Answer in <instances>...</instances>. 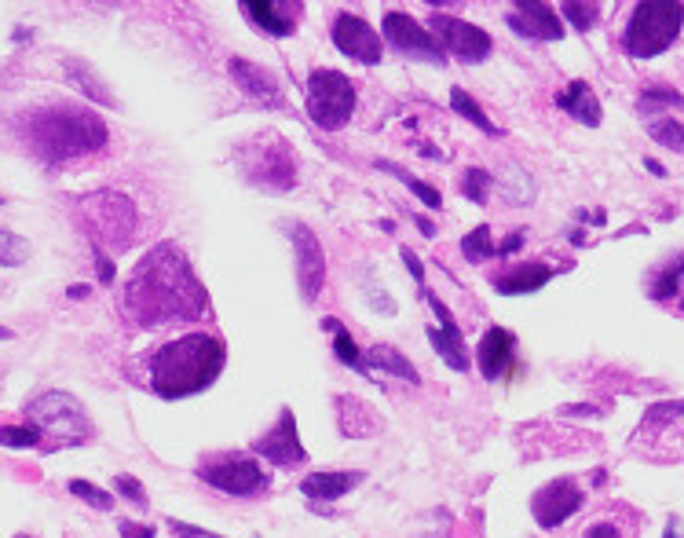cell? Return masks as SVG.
<instances>
[{"label":"cell","instance_id":"1","mask_svg":"<svg viewBox=\"0 0 684 538\" xmlns=\"http://www.w3.org/2000/svg\"><path fill=\"white\" fill-rule=\"evenodd\" d=\"M125 312L140 326L190 322L209 312V297L179 245L161 242L136 264L125 290Z\"/></svg>","mask_w":684,"mask_h":538},{"label":"cell","instance_id":"2","mask_svg":"<svg viewBox=\"0 0 684 538\" xmlns=\"http://www.w3.org/2000/svg\"><path fill=\"white\" fill-rule=\"evenodd\" d=\"M227 363V348L213 333H187L169 341L150 359V389L161 399H187L194 392H206Z\"/></svg>","mask_w":684,"mask_h":538},{"label":"cell","instance_id":"3","mask_svg":"<svg viewBox=\"0 0 684 538\" xmlns=\"http://www.w3.org/2000/svg\"><path fill=\"white\" fill-rule=\"evenodd\" d=\"M23 136L34 147V154L48 165L84 158L107 147V125L100 114L81 110V107H48L30 110L23 118Z\"/></svg>","mask_w":684,"mask_h":538},{"label":"cell","instance_id":"4","mask_svg":"<svg viewBox=\"0 0 684 538\" xmlns=\"http://www.w3.org/2000/svg\"><path fill=\"white\" fill-rule=\"evenodd\" d=\"M680 23H684V5H673V0H648V5L633 8L626 34H622V44L633 59H651L677 41Z\"/></svg>","mask_w":684,"mask_h":538},{"label":"cell","instance_id":"5","mask_svg":"<svg viewBox=\"0 0 684 538\" xmlns=\"http://www.w3.org/2000/svg\"><path fill=\"white\" fill-rule=\"evenodd\" d=\"M238 165H242L246 179H253V184L264 187V191H289L293 184H297V161H293V150L275 132H260V136L246 139L238 147Z\"/></svg>","mask_w":684,"mask_h":538},{"label":"cell","instance_id":"6","mask_svg":"<svg viewBox=\"0 0 684 538\" xmlns=\"http://www.w3.org/2000/svg\"><path fill=\"white\" fill-rule=\"evenodd\" d=\"M77 216L88 227V235L95 238V249L111 245V249H125L136 235V209L125 195L114 191H100L77 202Z\"/></svg>","mask_w":684,"mask_h":538},{"label":"cell","instance_id":"7","mask_svg":"<svg viewBox=\"0 0 684 538\" xmlns=\"http://www.w3.org/2000/svg\"><path fill=\"white\" fill-rule=\"evenodd\" d=\"M352 110H355L352 77H344L341 70H330V66L312 70V77H308V114H312V121L326 132H337L341 125H348Z\"/></svg>","mask_w":684,"mask_h":538},{"label":"cell","instance_id":"8","mask_svg":"<svg viewBox=\"0 0 684 538\" xmlns=\"http://www.w3.org/2000/svg\"><path fill=\"white\" fill-rule=\"evenodd\" d=\"M26 414H30V428L52 436L55 443H84L92 436V421L70 392H44L26 407Z\"/></svg>","mask_w":684,"mask_h":538},{"label":"cell","instance_id":"9","mask_svg":"<svg viewBox=\"0 0 684 538\" xmlns=\"http://www.w3.org/2000/svg\"><path fill=\"white\" fill-rule=\"evenodd\" d=\"M198 476L217 487V491H227V495H238V498H249L253 491H260L267 484L264 469L253 462V458H242V455H224V458H213L206 466H198Z\"/></svg>","mask_w":684,"mask_h":538},{"label":"cell","instance_id":"10","mask_svg":"<svg viewBox=\"0 0 684 538\" xmlns=\"http://www.w3.org/2000/svg\"><path fill=\"white\" fill-rule=\"evenodd\" d=\"M253 455L267 458L271 466L278 469H293V466H301L308 462V451H304V443L297 436V418H293V410H282L278 421L253 443Z\"/></svg>","mask_w":684,"mask_h":538},{"label":"cell","instance_id":"11","mask_svg":"<svg viewBox=\"0 0 684 538\" xmlns=\"http://www.w3.org/2000/svg\"><path fill=\"white\" fill-rule=\"evenodd\" d=\"M289 242L297 253V283H301V297L315 301L323 293L326 283V256H323V242L312 227L304 224H289Z\"/></svg>","mask_w":684,"mask_h":538},{"label":"cell","instance_id":"12","mask_svg":"<svg viewBox=\"0 0 684 538\" xmlns=\"http://www.w3.org/2000/svg\"><path fill=\"white\" fill-rule=\"evenodd\" d=\"M432 30H436V37L443 41V48L458 59V62H468V66H476V62H483L487 55H491V37H487L479 26H472V23H465V19H454V15H432Z\"/></svg>","mask_w":684,"mask_h":538},{"label":"cell","instance_id":"13","mask_svg":"<svg viewBox=\"0 0 684 538\" xmlns=\"http://www.w3.org/2000/svg\"><path fill=\"white\" fill-rule=\"evenodd\" d=\"M384 37L392 41L403 55H414V59H432V62H443V44L436 41L432 30H425L421 23H414L410 15L403 12H388L384 15Z\"/></svg>","mask_w":684,"mask_h":538},{"label":"cell","instance_id":"14","mask_svg":"<svg viewBox=\"0 0 684 538\" xmlns=\"http://www.w3.org/2000/svg\"><path fill=\"white\" fill-rule=\"evenodd\" d=\"M330 37H333V44H337V48H341L348 59L366 62V66L381 62V37H377V34H373V26H370V23H362L359 15L341 12V15L333 19V26H330Z\"/></svg>","mask_w":684,"mask_h":538},{"label":"cell","instance_id":"15","mask_svg":"<svg viewBox=\"0 0 684 538\" xmlns=\"http://www.w3.org/2000/svg\"><path fill=\"white\" fill-rule=\"evenodd\" d=\"M425 301H429L432 312L439 315V326H429V341H432V348L439 351V359H443V363H447L450 370L465 374L472 363H468V351H465V341H461V330H458L450 308H447L443 301H436L432 293H425Z\"/></svg>","mask_w":684,"mask_h":538},{"label":"cell","instance_id":"16","mask_svg":"<svg viewBox=\"0 0 684 538\" xmlns=\"http://www.w3.org/2000/svg\"><path fill=\"white\" fill-rule=\"evenodd\" d=\"M582 505V491L574 480H553L531 498V513L542 527H560Z\"/></svg>","mask_w":684,"mask_h":538},{"label":"cell","instance_id":"17","mask_svg":"<svg viewBox=\"0 0 684 538\" xmlns=\"http://www.w3.org/2000/svg\"><path fill=\"white\" fill-rule=\"evenodd\" d=\"M227 70H231V77H235V84L242 88V92L256 103V107H267V110H285V96H282V88H278V81L264 70V66H256V62H249V59H231L227 62Z\"/></svg>","mask_w":684,"mask_h":538},{"label":"cell","instance_id":"18","mask_svg":"<svg viewBox=\"0 0 684 538\" xmlns=\"http://www.w3.org/2000/svg\"><path fill=\"white\" fill-rule=\"evenodd\" d=\"M509 26L531 41H560L564 37V23L556 19V12L549 5H535V0H527V5H516L509 12Z\"/></svg>","mask_w":684,"mask_h":538},{"label":"cell","instance_id":"19","mask_svg":"<svg viewBox=\"0 0 684 538\" xmlns=\"http://www.w3.org/2000/svg\"><path fill=\"white\" fill-rule=\"evenodd\" d=\"M516 359V337L502 326H491L479 341V374L487 381H498Z\"/></svg>","mask_w":684,"mask_h":538},{"label":"cell","instance_id":"20","mask_svg":"<svg viewBox=\"0 0 684 538\" xmlns=\"http://www.w3.org/2000/svg\"><path fill=\"white\" fill-rule=\"evenodd\" d=\"M297 12H301V5H278V0H253V5H242V15L253 19L271 37L293 34V15Z\"/></svg>","mask_w":684,"mask_h":538},{"label":"cell","instance_id":"21","mask_svg":"<svg viewBox=\"0 0 684 538\" xmlns=\"http://www.w3.org/2000/svg\"><path fill=\"white\" fill-rule=\"evenodd\" d=\"M549 279H553V267H545V264H520V267H513V272H502L495 279V290L506 293V297H513V293H535Z\"/></svg>","mask_w":684,"mask_h":538},{"label":"cell","instance_id":"22","mask_svg":"<svg viewBox=\"0 0 684 538\" xmlns=\"http://www.w3.org/2000/svg\"><path fill=\"white\" fill-rule=\"evenodd\" d=\"M63 70H66V77H70V84H77V92H84L88 100H95L100 107H118V100L111 96V88L103 84V77L95 73L84 59H63Z\"/></svg>","mask_w":684,"mask_h":538},{"label":"cell","instance_id":"23","mask_svg":"<svg viewBox=\"0 0 684 538\" xmlns=\"http://www.w3.org/2000/svg\"><path fill=\"white\" fill-rule=\"evenodd\" d=\"M355 484H362V473H312L301 491L312 498V502H337L344 498Z\"/></svg>","mask_w":684,"mask_h":538},{"label":"cell","instance_id":"24","mask_svg":"<svg viewBox=\"0 0 684 538\" xmlns=\"http://www.w3.org/2000/svg\"><path fill=\"white\" fill-rule=\"evenodd\" d=\"M556 107H564L571 118H578L582 125H601V103H597V96H593V88L585 84V81H571L567 84V92L564 96H556Z\"/></svg>","mask_w":684,"mask_h":538},{"label":"cell","instance_id":"25","mask_svg":"<svg viewBox=\"0 0 684 538\" xmlns=\"http://www.w3.org/2000/svg\"><path fill=\"white\" fill-rule=\"evenodd\" d=\"M366 367L384 370V374H392V378H403V381H410V385L421 381L418 370H414V363H410L407 355H400L392 344H373V348L366 351Z\"/></svg>","mask_w":684,"mask_h":538},{"label":"cell","instance_id":"26","mask_svg":"<svg viewBox=\"0 0 684 538\" xmlns=\"http://www.w3.org/2000/svg\"><path fill=\"white\" fill-rule=\"evenodd\" d=\"M450 107H454V110H458L465 121H472L476 129H483L487 136H502V129H498L491 118H487V114L479 110V103H476L468 92H461V88H454V92H450Z\"/></svg>","mask_w":684,"mask_h":538},{"label":"cell","instance_id":"27","mask_svg":"<svg viewBox=\"0 0 684 538\" xmlns=\"http://www.w3.org/2000/svg\"><path fill=\"white\" fill-rule=\"evenodd\" d=\"M461 253H465V260H472V264H483L487 256H495L498 253V245L491 242V227H476L472 235H465L461 238Z\"/></svg>","mask_w":684,"mask_h":538},{"label":"cell","instance_id":"28","mask_svg":"<svg viewBox=\"0 0 684 538\" xmlns=\"http://www.w3.org/2000/svg\"><path fill=\"white\" fill-rule=\"evenodd\" d=\"M377 168H384V172H392V176H400V179H403V184H407V187H410V191H414V195H418V198H421V202H425L429 209H439V206H443V198H439V191H436L432 184H425V179H414V176H410V172H403L400 165H388V161H377Z\"/></svg>","mask_w":684,"mask_h":538},{"label":"cell","instance_id":"29","mask_svg":"<svg viewBox=\"0 0 684 538\" xmlns=\"http://www.w3.org/2000/svg\"><path fill=\"white\" fill-rule=\"evenodd\" d=\"M333 355L341 359L344 367H355V370H366V355L355 348V341H352V333L344 330V326H337L333 330Z\"/></svg>","mask_w":684,"mask_h":538},{"label":"cell","instance_id":"30","mask_svg":"<svg viewBox=\"0 0 684 538\" xmlns=\"http://www.w3.org/2000/svg\"><path fill=\"white\" fill-rule=\"evenodd\" d=\"M26 256H30L26 238L0 227V267H19V264H26Z\"/></svg>","mask_w":684,"mask_h":538},{"label":"cell","instance_id":"31","mask_svg":"<svg viewBox=\"0 0 684 538\" xmlns=\"http://www.w3.org/2000/svg\"><path fill=\"white\" fill-rule=\"evenodd\" d=\"M487 191H491V172H487V168H468V172L461 176V195H465L468 202L483 206V202H487Z\"/></svg>","mask_w":684,"mask_h":538},{"label":"cell","instance_id":"32","mask_svg":"<svg viewBox=\"0 0 684 538\" xmlns=\"http://www.w3.org/2000/svg\"><path fill=\"white\" fill-rule=\"evenodd\" d=\"M70 495H77L81 502H88V505H95V509H114V495H107L103 487H95V484H88V480H70Z\"/></svg>","mask_w":684,"mask_h":538},{"label":"cell","instance_id":"33","mask_svg":"<svg viewBox=\"0 0 684 538\" xmlns=\"http://www.w3.org/2000/svg\"><path fill=\"white\" fill-rule=\"evenodd\" d=\"M0 447H41V432L30 425H5L0 428Z\"/></svg>","mask_w":684,"mask_h":538},{"label":"cell","instance_id":"34","mask_svg":"<svg viewBox=\"0 0 684 538\" xmlns=\"http://www.w3.org/2000/svg\"><path fill=\"white\" fill-rule=\"evenodd\" d=\"M560 12H564V19L574 23V30H582V34L593 30L597 19H601V5H564Z\"/></svg>","mask_w":684,"mask_h":538},{"label":"cell","instance_id":"35","mask_svg":"<svg viewBox=\"0 0 684 538\" xmlns=\"http://www.w3.org/2000/svg\"><path fill=\"white\" fill-rule=\"evenodd\" d=\"M648 132H651L659 143H666L670 150H680V154H684V125H677V121L666 118V121H651Z\"/></svg>","mask_w":684,"mask_h":538},{"label":"cell","instance_id":"36","mask_svg":"<svg viewBox=\"0 0 684 538\" xmlns=\"http://www.w3.org/2000/svg\"><path fill=\"white\" fill-rule=\"evenodd\" d=\"M655 107H684V96L680 92H673V88H648V92L641 96V110L644 114H651Z\"/></svg>","mask_w":684,"mask_h":538},{"label":"cell","instance_id":"37","mask_svg":"<svg viewBox=\"0 0 684 538\" xmlns=\"http://www.w3.org/2000/svg\"><path fill=\"white\" fill-rule=\"evenodd\" d=\"M114 487H118V491H121L129 502H136L140 509H147V491H143V484H140L136 476H125V473H121V476L114 480Z\"/></svg>","mask_w":684,"mask_h":538},{"label":"cell","instance_id":"38","mask_svg":"<svg viewBox=\"0 0 684 538\" xmlns=\"http://www.w3.org/2000/svg\"><path fill=\"white\" fill-rule=\"evenodd\" d=\"M680 272H684V264H677L673 272H666L659 283H655V290H651V297H673V290H677V279H680Z\"/></svg>","mask_w":684,"mask_h":538},{"label":"cell","instance_id":"39","mask_svg":"<svg viewBox=\"0 0 684 538\" xmlns=\"http://www.w3.org/2000/svg\"><path fill=\"white\" fill-rule=\"evenodd\" d=\"M121 538H154V527L150 524H132V520H121L118 524Z\"/></svg>","mask_w":684,"mask_h":538},{"label":"cell","instance_id":"40","mask_svg":"<svg viewBox=\"0 0 684 538\" xmlns=\"http://www.w3.org/2000/svg\"><path fill=\"white\" fill-rule=\"evenodd\" d=\"M582 538H622V534H619V527H615V524L597 520V524H590V531H585Z\"/></svg>","mask_w":684,"mask_h":538},{"label":"cell","instance_id":"41","mask_svg":"<svg viewBox=\"0 0 684 538\" xmlns=\"http://www.w3.org/2000/svg\"><path fill=\"white\" fill-rule=\"evenodd\" d=\"M400 253H403V260H407V267H410V275H414L418 283H425V267H421V260H418V253H414V249H407V245H403Z\"/></svg>","mask_w":684,"mask_h":538},{"label":"cell","instance_id":"42","mask_svg":"<svg viewBox=\"0 0 684 538\" xmlns=\"http://www.w3.org/2000/svg\"><path fill=\"white\" fill-rule=\"evenodd\" d=\"M95 272H100V283H114V264L95 249Z\"/></svg>","mask_w":684,"mask_h":538},{"label":"cell","instance_id":"43","mask_svg":"<svg viewBox=\"0 0 684 538\" xmlns=\"http://www.w3.org/2000/svg\"><path fill=\"white\" fill-rule=\"evenodd\" d=\"M520 245H524V231H513V235H509V238L498 245V256H509V253H516Z\"/></svg>","mask_w":684,"mask_h":538},{"label":"cell","instance_id":"44","mask_svg":"<svg viewBox=\"0 0 684 538\" xmlns=\"http://www.w3.org/2000/svg\"><path fill=\"white\" fill-rule=\"evenodd\" d=\"M414 224L421 227V235H436V224H432V220H425V216H414Z\"/></svg>","mask_w":684,"mask_h":538},{"label":"cell","instance_id":"45","mask_svg":"<svg viewBox=\"0 0 684 538\" xmlns=\"http://www.w3.org/2000/svg\"><path fill=\"white\" fill-rule=\"evenodd\" d=\"M70 297H73V301H81V297H88V286H70Z\"/></svg>","mask_w":684,"mask_h":538},{"label":"cell","instance_id":"46","mask_svg":"<svg viewBox=\"0 0 684 538\" xmlns=\"http://www.w3.org/2000/svg\"><path fill=\"white\" fill-rule=\"evenodd\" d=\"M8 337H12V333H8V330H5V326H0V341H8Z\"/></svg>","mask_w":684,"mask_h":538},{"label":"cell","instance_id":"47","mask_svg":"<svg viewBox=\"0 0 684 538\" xmlns=\"http://www.w3.org/2000/svg\"><path fill=\"white\" fill-rule=\"evenodd\" d=\"M666 538H680V534H677V531H673V527H670V531H666Z\"/></svg>","mask_w":684,"mask_h":538},{"label":"cell","instance_id":"48","mask_svg":"<svg viewBox=\"0 0 684 538\" xmlns=\"http://www.w3.org/2000/svg\"><path fill=\"white\" fill-rule=\"evenodd\" d=\"M15 538H34V534H15Z\"/></svg>","mask_w":684,"mask_h":538}]
</instances>
